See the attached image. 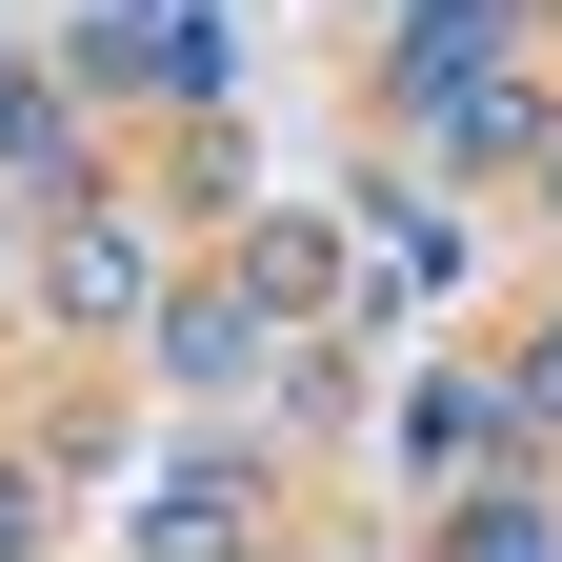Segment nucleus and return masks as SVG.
I'll return each instance as SVG.
<instances>
[{
    "label": "nucleus",
    "mask_w": 562,
    "mask_h": 562,
    "mask_svg": "<svg viewBox=\"0 0 562 562\" xmlns=\"http://www.w3.org/2000/svg\"><path fill=\"white\" fill-rule=\"evenodd\" d=\"M140 562H241V482H222V462L161 482V503H140Z\"/></svg>",
    "instance_id": "f257e3e1"
},
{
    "label": "nucleus",
    "mask_w": 562,
    "mask_h": 562,
    "mask_svg": "<svg viewBox=\"0 0 562 562\" xmlns=\"http://www.w3.org/2000/svg\"><path fill=\"white\" fill-rule=\"evenodd\" d=\"M21 542H41V503H21V482H0V562H21Z\"/></svg>",
    "instance_id": "20e7f679"
},
{
    "label": "nucleus",
    "mask_w": 562,
    "mask_h": 562,
    "mask_svg": "<svg viewBox=\"0 0 562 562\" xmlns=\"http://www.w3.org/2000/svg\"><path fill=\"white\" fill-rule=\"evenodd\" d=\"M522 402H542V422H562V322H542V362H522Z\"/></svg>",
    "instance_id": "7ed1b4c3"
},
{
    "label": "nucleus",
    "mask_w": 562,
    "mask_h": 562,
    "mask_svg": "<svg viewBox=\"0 0 562 562\" xmlns=\"http://www.w3.org/2000/svg\"><path fill=\"white\" fill-rule=\"evenodd\" d=\"M442 562H562V522H542V503H462V522H442Z\"/></svg>",
    "instance_id": "f03ea898"
}]
</instances>
